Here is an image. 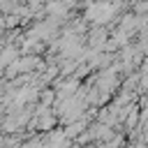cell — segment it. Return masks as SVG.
Here are the masks:
<instances>
[{
  "mask_svg": "<svg viewBox=\"0 0 148 148\" xmlns=\"http://www.w3.org/2000/svg\"><path fill=\"white\" fill-rule=\"evenodd\" d=\"M2 74H5V67H0V79H2Z\"/></svg>",
  "mask_w": 148,
  "mask_h": 148,
  "instance_id": "6da1fadb",
  "label": "cell"
}]
</instances>
